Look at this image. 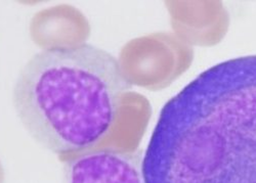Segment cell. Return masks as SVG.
<instances>
[{
	"label": "cell",
	"instance_id": "obj_2",
	"mask_svg": "<svg viewBox=\"0 0 256 183\" xmlns=\"http://www.w3.org/2000/svg\"><path fill=\"white\" fill-rule=\"evenodd\" d=\"M132 85L119 60L88 43L34 54L20 71L12 105L24 129L46 150L85 153L109 134Z\"/></svg>",
	"mask_w": 256,
	"mask_h": 183
},
{
	"label": "cell",
	"instance_id": "obj_1",
	"mask_svg": "<svg viewBox=\"0 0 256 183\" xmlns=\"http://www.w3.org/2000/svg\"><path fill=\"white\" fill-rule=\"evenodd\" d=\"M144 183H256V54L205 70L163 107Z\"/></svg>",
	"mask_w": 256,
	"mask_h": 183
},
{
	"label": "cell",
	"instance_id": "obj_3",
	"mask_svg": "<svg viewBox=\"0 0 256 183\" xmlns=\"http://www.w3.org/2000/svg\"><path fill=\"white\" fill-rule=\"evenodd\" d=\"M140 153L100 150L66 161L64 183H144Z\"/></svg>",
	"mask_w": 256,
	"mask_h": 183
}]
</instances>
